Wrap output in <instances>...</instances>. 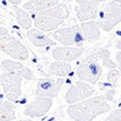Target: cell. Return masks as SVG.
<instances>
[{
	"label": "cell",
	"instance_id": "6da1fadb",
	"mask_svg": "<svg viewBox=\"0 0 121 121\" xmlns=\"http://www.w3.org/2000/svg\"><path fill=\"white\" fill-rule=\"evenodd\" d=\"M111 111V106L103 95L87 98L68 107L69 117L75 121H93L97 117Z\"/></svg>",
	"mask_w": 121,
	"mask_h": 121
},
{
	"label": "cell",
	"instance_id": "7a4b0ae2",
	"mask_svg": "<svg viewBox=\"0 0 121 121\" xmlns=\"http://www.w3.org/2000/svg\"><path fill=\"white\" fill-rule=\"evenodd\" d=\"M111 52L108 49H100L86 55L79 62L77 68V78L87 84H97L103 75L101 60L109 58Z\"/></svg>",
	"mask_w": 121,
	"mask_h": 121
},
{
	"label": "cell",
	"instance_id": "3957f363",
	"mask_svg": "<svg viewBox=\"0 0 121 121\" xmlns=\"http://www.w3.org/2000/svg\"><path fill=\"white\" fill-rule=\"evenodd\" d=\"M95 25L103 31L113 30L121 22V0H112L99 9Z\"/></svg>",
	"mask_w": 121,
	"mask_h": 121
},
{
	"label": "cell",
	"instance_id": "277c9868",
	"mask_svg": "<svg viewBox=\"0 0 121 121\" xmlns=\"http://www.w3.org/2000/svg\"><path fill=\"white\" fill-rule=\"evenodd\" d=\"M52 37L55 39V41L63 44V47H79L80 48L87 41L79 25H72V26L62 27L54 30Z\"/></svg>",
	"mask_w": 121,
	"mask_h": 121
},
{
	"label": "cell",
	"instance_id": "5b68a950",
	"mask_svg": "<svg viewBox=\"0 0 121 121\" xmlns=\"http://www.w3.org/2000/svg\"><path fill=\"white\" fill-rule=\"evenodd\" d=\"M0 50L12 57L14 60H27L29 57V51L25 44L12 35L0 36Z\"/></svg>",
	"mask_w": 121,
	"mask_h": 121
},
{
	"label": "cell",
	"instance_id": "8992f818",
	"mask_svg": "<svg viewBox=\"0 0 121 121\" xmlns=\"http://www.w3.org/2000/svg\"><path fill=\"white\" fill-rule=\"evenodd\" d=\"M0 85L4 89V95L7 101L16 103L21 97V85L22 78L14 73L4 72L0 75Z\"/></svg>",
	"mask_w": 121,
	"mask_h": 121
},
{
	"label": "cell",
	"instance_id": "52a82bcc",
	"mask_svg": "<svg viewBox=\"0 0 121 121\" xmlns=\"http://www.w3.org/2000/svg\"><path fill=\"white\" fill-rule=\"evenodd\" d=\"M64 85L63 78H41L36 80L35 86V95L41 98H55L60 94V90Z\"/></svg>",
	"mask_w": 121,
	"mask_h": 121
},
{
	"label": "cell",
	"instance_id": "ba28073f",
	"mask_svg": "<svg viewBox=\"0 0 121 121\" xmlns=\"http://www.w3.org/2000/svg\"><path fill=\"white\" fill-rule=\"evenodd\" d=\"M94 92H95V90L91 84L78 80V82L73 83L69 87V90L66 91V93L64 95V100L69 105L76 104L78 101H82V100H85L87 98H91Z\"/></svg>",
	"mask_w": 121,
	"mask_h": 121
},
{
	"label": "cell",
	"instance_id": "9c48e42d",
	"mask_svg": "<svg viewBox=\"0 0 121 121\" xmlns=\"http://www.w3.org/2000/svg\"><path fill=\"white\" fill-rule=\"evenodd\" d=\"M51 106H52V99L36 97L25 107L23 114L30 119H36V118L39 119L44 117L51 108Z\"/></svg>",
	"mask_w": 121,
	"mask_h": 121
},
{
	"label": "cell",
	"instance_id": "30bf717a",
	"mask_svg": "<svg viewBox=\"0 0 121 121\" xmlns=\"http://www.w3.org/2000/svg\"><path fill=\"white\" fill-rule=\"evenodd\" d=\"M31 20L34 22L35 28L43 33H49V31H54V30L58 29L60 26H63L64 21L54 19L51 16L44 15L42 13H31Z\"/></svg>",
	"mask_w": 121,
	"mask_h": 121
},
{
	"label": "cell",
	"instance_id": "8fae6325",
	"mask_svg": "<svg viewBox=\"0 0 121 121\" xmlns=\"http://www.w3.org/2000/svg\"><path fill=\"white\" fill-rule=\"evenodd\" d=\"M83 54V48L79 47H55L51 50V56L55 60L71 63L77 60Z\"/></svg>",
	"mask_w": 121,
	"mask_h": 121
},
{
	"label": "cell",
	"instance_id": "7c38bea8",
	"mask_svg": "<svg viewBox=\"0 0 121 121\" xmlns=\"http://www.w3.org/2000/svg\"><path fill=\"white\" fill-rule=\"evenodd\" d=\"M27 37L37 48H48L56 45V42L47 33H43L36 28H30L29 30H27Z\"/></svg>",
	"mask_w": 121,
	"mask_h": 121
},
{
	"label": "cell",
	"instance_id": "4fadbf2b",
	"mask_svg": "<svg viewBox=\"0 0 121 121\" xmlns=\"http://www.w3.org/2000/svg\"><path fill=\"white\" fill-rule=\"evenodd\" d=\"M71 72H72V66L70 65V63L54 60L49 65V69L47 71V77H57L64 79L65 77L71 75Z\"/></svg>",
	"mask_w": 121,
	"mask_h": 121
},
{
	"label": "cell",
	"instance_id": "5bb4252c",
	"mask_svg": "<svg viewBox=\"0 0 121 121\" xmlns=\"http://www.w3.org/2000/svg\"><path fill=\"white\" fill-rule=\"evenodd\" d=\"M57 4H60V0H28L23 4L22 9L31 13H40L56 6Z\"/></svg>",
	"mask_w": 121,
	"mask_h": 121
},
{
	"label": "cell",
	"instance_id": "9a60e30c",
	"mask_svg": "<svg viewBox=\"0 0 121 121\" xmlns=\"http://www.w3.org/2000/svg\"><path fill=\"white\" fill-rule=\"evenodd\" d=\"M42 14L48 15V16H51L54 19H57V20H62V21H65L66 19H69L70 16V9L68 7L66 4L64 2H60L57 4L56 6L47 9V11H43V12H40Z\"/></svg>",
	"mask_w": 121,
	"mask_h": 121
},
{
	"label": "cell",
	"instance_id": "2e32d148",
	"mask_svg": "<svg viewBox=\"0 0 121 121\" xmlns=\"http://www.w3.org/2000/svg\"><path fill=\"white\" fill-rule=\"evenodd\" d=\"M79 26L82 28L83 34L85 35L86 40H89L91 42H95L100 39L101 31L98 28V26L95 25V21H93V20L85 21V22H82Z\"/></svg>",
	"mask_w": 121,
	"mask_h": 121
},
{
	"label": "cell",
	"instance_id": "e0dca14e",
	"mask_svg": "<svg viewBox=\"0 0 121 121\" xmlns=\"http://www.w3.org/2000/svg\"><path fill=\"white\" fill-rule=\"evenodd\" d=\"M13 14L15 16V20L16 22L21 26V28H23L25 30H29L33 26V20H31V16L30 14H28L27 11L17 7V6H14L13 8Z\"/></svg>",
	"mask_w": 121,
	"mask_h": 121
},
{
	"label": "cell",
	"instance_id": "ac0fdd59",
	"mask_svg": "<svg viewBox=\"0 0 121 121\" xmlns=\"http://www.w3.org/2000/svg\"><path fill=\"white\" fill-rule=\"evenodd\" d=\"M16 119L15 106L11 101L0 100V121H13Z\"/></svg>",
	"mask_w": 121,
	"mask_h": 121
},
{
	"label": "cell",
	"instance_id": "d6986e66",
	"mask_svg": "<svg viewBox=\"0 0 121 121\" xmlns=\"http://www.w3.org/2000/svg\"><path fill=\"white\" fill-rule=\"evenodd\" d=\"M23 64L19 60H1V68L5 70V72H9V73H14L17 75L22 69H23Z\"/></svg>",
	"mask_w": 121,
	"mask_h": 121
},
{
	"label": "cell",
	"instance_id": "ffe728a7",
	"mask_svg": "<svg viewBox=\"0 0 121 121\" xmlns=\"http://www.w3.org/2000/svg\"><path fill=\"white\" fill-rule=\"evenodd\" d=\"M119 79H120V71L118 69H111L108 71V73H107V82H108V85L111 87L117 86Z\"/></svg>",
	"mask_w": 121,
	"mask_h": 121
},
{
	"label": "cell",
	"instance_id": "44dd1931",
	"mask_svg": "<svg viewBox=\"0 0 121 121\" xmlns=\"http://www.w3.org/2000/svg\"><path fill=\"white\" fill-rule=\"evenodd\" d=\"M106 0H76V5L77 6H86L91 8H95V9H100L99 6L100 4L105 2Z\"/></svg>",
	"mask_w": 121,
	"mask_h": 121
},
{
	"label": "cell",
	"instance_id": "7402d4cb",
	"mask_svg": "<svg viewBox=\"0 0 121 121\" xmlns=\"http://www.w3.org/2000/svg\"><path fill=\"white\" fill-rule=\"evenodd\" d=\"M16 76H19L20 78L26 79V80H33V79L35 78L34 71H33L30 68H28V66H23V69H22Z\"/></svg>",
	"mask_w": 121,
	"mask_h": 121
},
{
	"label": "cell",
	"instance_id": "603a6c76",
	"mask_svg": "<svg viewBox=\"0 0 121 121\" xmlns=\"http://www.w3.org/2000/svg\"><path fill=\"white\" fill-rule=\"evenodd\" d=\"M104 121H121V109L117 108L111 112V114Z\"/></svg>",
	"mask_w": 121,
	"mask_h": 121
},
{
	"label": "cell",
	"instance_id": "cb8c5ba5",
	"mask_svg": "<svg viewBox=\"0 0 121 121\" xmlns=\"http://www.w3.org/2000/svg\"><path fill=\"white\" fill-rule=\"evenodd\" d=\"M115 94H117V91H115V89L111 87L109 90L106 91L104 98L106 99V101H113V100H114V98H115Z\"/></svg>",
	"mask_w": 121,
	"mask_h": 121
},
{
	"label": "cell",
	"instance_id": "d4e9b609",
	"mask_svg": "<svg viewBox=\"0 0 121 121\" xmlns=\"http://www.w3.org/2000/svg\"><path fill=\"white\" fill-rule=\"evenodd\" d=\"M101 63H103V65H105V66L109 68V69H117V66H118V64L114 60H112L111 58H106V60H101Z\"/></svg>",
	"mask_w": 121,
	"mask_h": 121
},
{
	"label": "cell",
	"instance_id": "484cf974",
	"mask_svg": "<svg viewBox=\"0 0 121 121\" xmlns=\"http://www.w3.org/2000/svg\"><path fill=\"white\" fill-rule=\"evenodd\" d=\"M5 35H8V30L6 27L0 26V36H5Z\"/></svg>",
	"mask_w": 121,
	"mask_h": 121
},
{
	"label": "cell",
	"instance_id": "4316f807",
	"mask_svg": "<svg viewBox=\"0 0 121 121\" xmlns=\"http://www.w3.org/2000/svg\"><path fill=\"white\" fill-rule=\"evenodd\" d=\"M9 4H12V5H14V6H19L21 2H22V0H7Z\"/></svg>",
	"mask_w": 121,
	"mask_h": 121
},
{
	"label": "cell",
	"instance_id": "83f0119b",
	"mask_svg": "<svg viewBox=\"0 0 121 121\" xmlns=\"http://www.w3.org/2000/svg\"><path fill=\"white\" fill-rule=\"evenodd\" d=\"M5 21H6V19H5V15H4V13L0 11V26H2V25L5 23Z\"/></svg>",
	"mask_w": 121,
	"mask_h": 121
},
{
	"label": "cell",
	"instance_id": "f1b7e54d",
	"mask_svg": "<svg viewBox=\"0 0 121 121\" xmlns=\"http://www.w3.org/2000/svg\"><path fill=\"white\" fill-rule=\"evenodd\" d=\"M13 121H33V120H13Z\"/></svg>",
	"mask_w": 121,
	"mask_h": 121
},
{
	"label": "cell",
	"instance_id": "f546056e",
	"mask_svg": "<svg viewBox=\"0 0 121 121\" xmlns=\"http://www.w3.org/2000/svg\"><path fill=\"white\" fill-rule=\"evenodd\" d=\"M48 121H60V120H56V119H50V120H48Z\"/></svg>",
	"mask_w": 121,
	"mask_h": 121
}]
</instances>
